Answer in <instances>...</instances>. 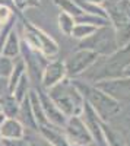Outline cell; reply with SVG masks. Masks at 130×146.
Listing matches in <instances>:
<instances>
[{
	"mask_svg": "<svg viewBox=\"0 0 130 146\" xmlns=\"http://www.w3.org/2000/svg\"><path fill=\"white\" fill-rule=\"evenodd\" d=\"M0 140H2V137H0Z\"/></svg>",
	"mask_w": 130,
	"mask_h": 146,
	"instance_id": "33",
	"label": "cell"
},
{
	"mask_svg": "<svg viewBox=\"0 0 130 146\" xmlns=\"http://www.w3.org/2000/svg\"><path fill=\"white\" fill-rule=\"evenodd\" d=\"M67 78L66 75V66L62 60H51L47 63L41 75V86L44 89H50L56 83Z\"/></svg>",
	"mask_w": 130,
	"mask_h": 146,
	"instance_id": "10",
	"label": "cell"
},
{
	"mask_svg": "<svg viewBox=\"0 0 130 146\" xmlns=\"http://www.w3.org/2000/svg\"><path fill=\"white\" fill-rule=\"evenodd\" d=\"M73 146H76V145H73Z\"/></svg>",
	"mask_w": 130,
	"mask_h": 146,
	"instance_id": "35",
	"label": "cell"
},
{
	"mask_svg": "<svg viewBox=\"0 0 130 146\" xmlns=\"http://www.w3.org/2000/svg\"><path fill=\"white\" fill-rule=\"evenodd\" d=\"M25 135V127L18 118H5L0 126V137L2 139H22Z\"/></svg>",
	"mask_w": 130,
	"mask_h": 146,
	"instance_id": "12",
	"label": "cell"
},
{
	"mask_svg": "<svg viewBox=\"0 0 130 146\" xmlns=\"http://www.w3.org/2000/svg\"><path fill=\"white\" fill-rule=\"evenodd\" d=\"M73 85L78 88V91L82 94L84 100L91 105V108L97 113L101 121L108 123V120L114 118L121 111V104L111 98L110 95L98 89L95 85H91V82H84L79 79H72Z\"/></svg>",
	"mask_w": 130,
	"mask_h": 146,
	"instance_id": "1",
	"label": "cell"
},
{
	"mask_svg": "<svg viewBox=\"0 0 130 146\" xmlns=\"http://www.w3.org/2000/svg\"><path fill=\"white\" fill-rule=\"evenodd\" d=\"M0 146H3V143H2V140H0Z\"/></svg>",
	"mask_w": 130,
	"mask_h": 146,
	"instance_id": "31",
	"label": "cell"
},
{
	"mask_svg": "<svg viewBox=\"0 0 130 146\" xmlns=\"http://www.w3.org/2000/svg\"><path fill=\"white\" fill-rule=\"evenodd\" d=\"M0 114H2V110H0Z\"/></svg>",
	"mask_w": 130,
	"mask_h": 146,
	"instance_id": "32",
	"label": "cell"
},
{
	"mask_svg": "<svg viewBox=\"0 0 130 146\" xmlns=\"http://www.w3.org/2000/svg\"><path fill=\"white\" fill-rule=\"evenodd\" d=\"M23 139L27 140L28 146H53L47 139H44L41 136V133L38 130H29L25 129V135H23Z\"/></svg>",
	"mask_w": 130,
	"mask_h": 146,
	"instance_id": "21",
	"label": "cell"
},
{
	"mask_svg": "<svg viewBox=\"0 0 130 146\" xmlns=\"http://www.w3.org/2000/svg\"><path fill=\"white\" fill-rule=\"evenodd\" d=\"M5 118H6V117H5L3 114H0V126H2V123H3V121H5Z\"/></svg>",
	"mask_w": 130,
	"mask_h": 146,
	"instance_id": "30",
	"label": "cell"
},
{
	"mask_svg": "<svg viewBox=\"0 0 130 146\" xmlns=\"http://www.w3.org/2000/svg\"><path fill=\"white\" fill-rule=\"evenodd\" d=\"M79 48H86V50L95 51L98 56H110L119 50L114 28L110 25L98 27L85 40H80Z\"/></svg>",
	"mask_w": 130,
	"mask_h": 146,
	"instance_id": "5",
	"label": "cell"
},
{
	"mask_svg": "<svg viewBox=\"0 0 130 146\" xmlns=\"http://www.w3.org/2000/svg\"><path fill=\"white\" fill-rule=\"evenodd\" d=\"M47 94L56 104V107L69 118L73 115H80L85 105V100L78 88L73 85L70 78H64L50 89H47Z\"/></svg>",
	"mask_w": 130,
	"mask_h": 146,
	"instance_id": "2",
	"label": "cell"
},
{
	"mask_svg": "<svg viewBox=\"0 0 130 146\" xmlns=\"http://www.w3.org/2000/svg\"><path fill=\"white\" fill-rule=\"evenodd\" d=\"M29 83H31V80H29V78H28V75L25 73L21 79H19V82L16 83V86L13 88V91H12V95L16 98V101L21 104L23 100L28 96V94H29Z\"/></svg>",
	"mask_w": 130,
	"mask_h": 146,
	"instance_id": "19",
	"label": "cell"
},
{
	"mask_svg": "<svg viewBox=\"0 0 130 146\" xmlns=\"http://www.w3.org/2000/svg\"><path fill=\"white\" fill-rule=\"evenodd\" d=\"M63 131L72 146H97L89 129L86 127L85 121L82 120L80 115L69 117L63 127Z\"/></svg>",
	"mask_w": 130,
	"mask_h": 146,
	"instance_id": "6",
	"label": "cell"
},
{
	"mask_svg": "<svg viewBox=\"0 0 130 146\" xmlns=\"http://www.w3.org/2000/svg\"><path fill=\"white\" fill-rule=\"evenodd\" d=\"M29 95V94H28ZM22 126L25 129H29V130H38V124H37V120L34 117V113H32V108H31V102H29V98L27 96L19 105V113H18V117H16Z\"/></svg>",
	"mask_w": 130,
	"mask_h": 146,
	"instance_id": "14",
	"label": "cell"
},
{
	"mask_svg": "<svg viewBox=\"0 0 130 146\" xmlns=\"http://www.w3.org/2000/svg\"><path fill=\"white\" fill-rule=\"evenodd\" d=\"M19 102L12 94H6L0 98V110L6 118H16L19 113Z\"/></svg>",
	"mask_w": 130,
	"mask_h": 146,
	"instance_id": "16",
	"label": "cell"
},
{
	"mask_svg": "<svg viewBox=\"0 0 130 146\" xmlns=\"http://www.w3.org/2000/svg\"><path fill=\"white\" fill-rule=\"evenodd\" d=\"M95 86L119 102L130 100V78L127 76L98 80L95 82Z\"/></svg>",
	"mask_w": 130,
	"mask_h": 146,
	"instance_id": "8",
	"label": "cell"
},
{
	"mask_svg": "<svg viewBox=\"0 0 130 146\" xmlns=\"http://www.w3.org/2000/svg\"><path fill=\"white\" fill-rule=\"evenodd\" d=\"M95 29H97V27L88 25V23H76L72 31V36L80 41V40H85L86 36H89Z\"/></svg>",
	"mask_w": 130,
	"mask_h": 146,
	"instance_id": "23",
	"label": "cell"
},
{
	"mask_svg": "<svg viewBox=\"0 0 130 146\" xmlns=\"http://www.w3.org/2000/svg\"><path fill=\"white\" fill-rule=\"evenodd\" d=\"M0 56H5V57H9V58H16V57L21 56V38H19V34L16 31V25L9 32L7 38L3 44L2 54Z\"/></svg>",
	"mask_w": 130,
	"mask_h": 146,
	"instance_id": "13",
	"label": "cell"
},
{
	"mask_svg": "<svg viewBox=\"0 0 130 146\" xmlns=\"http://www.w3.org/2000/svg\"><path fill=\"white\" fill-rule=\"evenodd\" d=\"M6 94H10L9 92V86H7V79L6 78H2L0 76V98Z\"/></svg>",
	"mask_w": 130,
	"mask_h": 146,
	"instance_id": "27",
	"label": "cell"
},
{
	"mask_svg": "<svg viewBox=\"0 0 130 146\" xmlns=\"http://www.w3.org/2000/svg\"><path fill=\"white\" fill-rule=\"evenodd\" d=\"M34 91L37 92V95H38L40 104L42 107V111H44L47 120H48V123L53 124V126H57V127L63 129L64 124H66V121H67V117L51 101V98L48 96V94H47V89H44L41 86V83H37V88H35Z\"/></svg>",
	"mask_w": 130,
	"mask_h": 146,
	"instance_id": "9",
	"label": "cell"
},
{
	"mask_svg": "<svg viewBox=\"0 0 130 146\" xmlns=\"http://www.w3.org/2000/svg\"><path fill=\"white\" fill-rule=\"evenodd\" d=\"M13 64H15V58L0 56V76L7 79L10 76L12 70H13Z\"/></svg>",
	"mask_w": 130,
	"mask_h": 146,
	"instance_id": "24",
	"label": "cell"
},
{
	"mask_svg": "<svg viewBox=\"0 0 130 146\" xmlns=\"http://www.w3.org/2000/svg\"><path fill=\"white\" fill-rule=\"evenodd\" d=\"M98 54L95 51L86 50V48H79L76 53H73L66 62V75L70 79H75L80 76L84 72H86L94 63L98 60Z\"/></svg>",
	"mask_w": 130,
	"mask_h": 146,
	"instance_id": "7",
	"label": "cell"
},
{
	"mask_svg": "<svg viewBox=\"0 0 130 146\" xmlns=\"http://www.w3.org/2000/svg\"><path fill=\"white\" fill-rule=\"evenodd\" d=\"M13 3L19 12H25L29 7H38L41 5V0H13Z\"/></svg>",
	"mask_w": 130,
	"mask_h": 146,
	"instance_id": "25",
	"label": "cell"
},
{
	"mask_svg": "<svg viewBox=\"0 0 130 146\" xmlns=\"http://www.w3.org/2000/svg\"><path fill=\"white\" fill-rule=\"evenodd\" d=\"M107 3L108 22L113 25L119 48L126 47L130 42V0H117Z\"/></svg>",
	"mask_w": 130,
	"mask_h": 146,
	"instance_id": "3",
	"label": "cell"
},
{
	"mask_svg": "<svg viewBox=\"0 0 130 146\" xmlns=\"http://www.w3.org/2000/svg\"><path fill=\"white\" fill-rule=\"evenodd\" d=\"M101 129H102V133H104V137H105V143H107V146H127L126 139H124L121 131L115 130L108 123H105V121H102V123H101Z\"/></svg>",
	"mask_w": 130,
	"mask_h": 146,
	"instance_id": "15",
	"label": "cell"
},
{
	"mask_svg": "<svg viewBox=\"0 0 130 146\" xmlns=\"http://www.w3.org/2000/svg\"><path fill=\"white\" fill-rule=\"evenodd\" d=\"M75 25H76V22L73 16H70L69 13H64V12H62L58 15V28H60V31L64 35H72Z\"/></svg>",
	"mask_w": 130,
	"mask_h": 146,
	"instance_id": "22",
	"label": "cell"
},
{
	"mask_svg": "<svg viewBox=\"0 0 130 146\" xmlns=\"http://www.w3.org/2000/svg\"><path fill=\"white\" fill-rule=\"evenodd\" d=\"M0 31H2V28H0Z\"/></svg>",
	"mask_w": 130,
	"mask_h": 146,
	"instance_id": "34",
	"label": "cell"
},
{
	"mask_svg": "<svg viewBox=\"0 0 130 146\" xmlns=\"http://www.w3.org/2000/svg\"><path fill=\"white\" fill-rule=\"evenodd\" d=\"M13 16H15V15H13V12H12L10 7L0 5V28L5 27L6 23H7L12 18H13Z\"/></svg>",
	"mask_w": 130,
	"mask_h": 146,
	"instance_id": "26",
	"label": "cell"
},
{
	"mask_svg": "<svg viewBox=\"0 0 130 146\" xmlns=\"http://www.w3.org/2000/svg\"><path fill=\"white\" fill-rule=\"evenodd\" d=\"M86 2L94 3V5H102V3H105V0H86Z\"/></svg>",
	"mask_w": 130,
	"mask_h": 146,
	"instance_id": "28",
	"label": "cell"
},
{
	"mask_svg": "<svg viewBox=\"0 0 130 146\" xmlns=\"http://www.w3.org/2000/svg\"><path fill=\"white\" fill-rule=\"evenodd\" d=\"M27 73V64L23 62V58L19 56L15 58V64H13V70H12L10 76L7 78V86H9V92L12 94L13 88L16 86V83L19 82V79Z\"/></svg>",
	"mask_w": 130,
	"mask_h": 146,
	"instance_id": "17",
	"label": "cell"
},
{
	"mask_svg": "<svg viewBox=\"0 0 130 146\" xmlns=\"http://www.w3.org/2000/svg\"><path fill=\"white\" fill-rule=\"evenodd\" d=\"M53 2H54L56 6H58L62 9V12L69 13L73 18H78V16H80L82 13H84V10L78 6V3L75 2V0H53Z\"/></svg>",
	"mask_w": 130,
	"mask_h": 146,
	"instance_id": "20",
	"label": "cell"
},
{
	"mask_svg": "<svg viewBox=\"0 0 130 146\" xmlns=\"http://www.w3.org/2000/svg\"><path fill=\"white\" fill-rule=\"evenodd\" d=\"M18 21L23 27V38L22 40L25 41L32 50L40 51L48 60L58 54V45L50 35H47L42 29H40L38 27H35L34 23H31L25 16H22Z\"/></svg>",
	"mask_w": 130,
	"mask_h": 146,
	"instance_id": "4",
	"label": "cell"
},
{
	"mask_svg": "<svg viewBox=\"0 0 130 146\" xmlns=\"http://www.w3.org/2000/svg\"><path fill=\"white\" fill-rule=\"evenodd\" d=\"M28 98H29V102H31V108H32L34 117H35V120H37V124H38V126L50 124L48 120H47V117H45V114H44V111H42V107H41V104H40V100H38L37 92H35L34 89H31Z\"/></svg>",
	"mask_w": 130,
	"mask_h": 146,
	"instance_id": "18",
	"label": "cell"
},
{
	"mask_svg": "<svg viewBox=\"0 0 130 146\" xmlns=\"http://www.w3.org/2000/svg\"><path fill=\"white\" fill-rule=\"evenodd\" d=\"M38 131L41 133V136L48 140L53 146H72L69 143L62 127H57V126H53V124H44V126H38Z\"/></svg>",
	"mask_w": 130,
	"mask_h": 146,
	"instance_id": "11",
	"label": "cell"
},
{
	"mask_svg": "<svg viewBox=\"0 0 130 146\" xmlns=\"http://www.w3.org/2000/svg\"><path fill=\"white\" fill-rule=\"evenodd\" d=\"M123 76L130 78V64H129V66H126V69H124V72H123Z\"/></svg>",
	"mask_w": 130,
	"mask_h": 146,
	"instance_id": "29",
	"label": "cell"
}]
</instances>
